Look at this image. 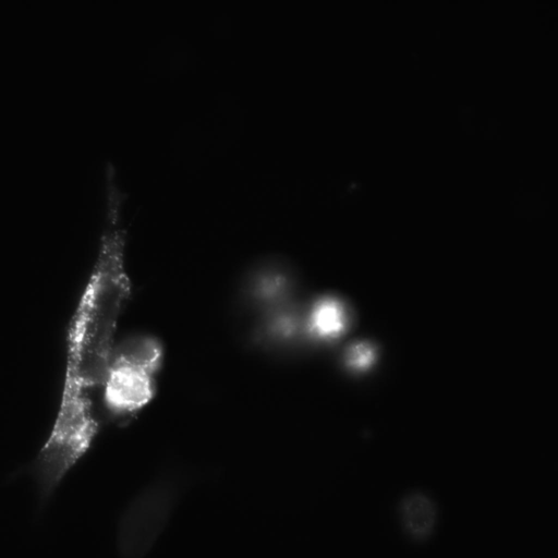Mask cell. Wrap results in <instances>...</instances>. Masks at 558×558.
Listing matches in <instances>:
<instances>
[{
  "mask_svg": "<svg viewBox=\"0 0 558 558\" xmlns=\"http://www.w3.org/2000/svg\"><path fill=\"white\" fill-rule=\"evenodd\" d=\"M123 199L114 170L108 168L106 226L65 330L63 392L94 399L95 392L100 391L119 319L131 296L125 267L126 232L120 222Z\"/></svg>",
  "mask_w": 558,
  "mask_h": 558,
  "instance_id": "1",
  "label": "cell"
},
{
  "mask_svg": "<svg viewBox=\"0 0 558 558\" xmlns=\"http://www.w3.org/2000/svg\"><path fill=\"white\" fill-rule=\"evenodd\" d=\"M99 429L95 401L60 393L46 439L34 459L21 470L34 483L38 513L47 508L66 475L89 452Z\"/></svg>",
  "mask_w": 558,
  "mask_h": 558,
  "instance_id": "2",
  "label": "cell"
},
{
  "mask_svg": "<svg viewBox=\"0 0 558 558\" xmlns=\"http://www.w3.org/2000/svg\"><path fill=\"white\" fill-rule=\"evenodd\" d=\"M162 361L163 347L154 336L136 333L116 341L99 391L106 414L122 420L146 407L155 397Z\"/></svg>",
  "mask_w": 558,
  "mask_h": 558,
  "instance_id": "3",
  "label": "cell"
},
{
  "mask_svg": "<svg viewBox=\"0 0 558 558\" xmlns=\"http://www.w3.org/2000/svg\"><path fill=\"white\" fill-rule=\"evenodd\" d=\"M187 484L160 475L144 485L122 510L116 530L119 558H146L169 525Z\"/></svg>",
  "mask_w": 558,
  "mask_h": 558,
  "instance_id": "4",
  "label": "cell"
},
{
  "mask_svg": "<svg viewBox=\"0 0 558 558\" xmlns=\"http://www.w3.org/2000/svg\"><path fill=\"white\" fill-rule=\"evenodd\" d=\"M404 518L405 523L412 533H425L432 524V506L429 505L428 500L424 498H411L404 505Z\"/></svg>",
  "mask_w": 558,
  "mask_h": 558,
  "instance_id": "5",
  "label": "cell"
}]
</instances>
